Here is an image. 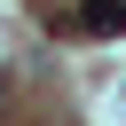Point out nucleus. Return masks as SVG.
<instances>
[{"label": "nucleus", "instance_id": "obj_1", "mask_svg": "<svg viewBox=\"0 0 126 126\" xmlns=\"http://www.w3.org/2000/svg\"><path fill=\"white\" fill-rule=\"evenodd\" d=\"M87 32H126V0H87Z\"/></svg>", "mask_w": 126, "mask_h": 126}]
</instances>
